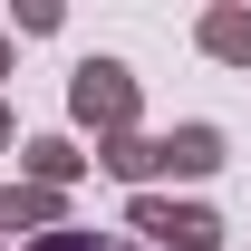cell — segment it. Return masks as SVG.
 I'll use <instances>...</instances> for the list:
<instances>
[{
	"instance_id": "cell-1",
	"label": "cell",
	"mask_w": 251,
	"mask_h": 251,
	"mask_svg": "<svg viewBox=\"0 0 251 251\" xmlns=\"http://www.w3.org/2000/svg\"><path fill=\"white\" fill-rule=\"evenodd\" d=\"M77 106H87V116H116V106H126L116 68H87V87H77Z\"/></svg>"
}]
</instances>
